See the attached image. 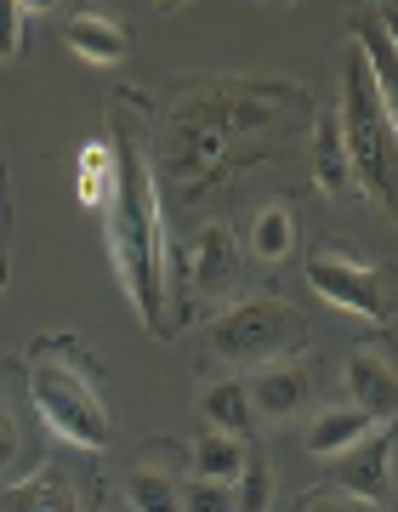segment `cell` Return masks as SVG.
<instances>
[{"mask_svg": "<svg viewBox=\"0 0 398 512\" xmlns=\"http://www.w3.org/2000/svg\"><path fill=\"white\" fill-rule=\"evenodd\" d=\"M313 92L290 74H217L188 80L160 126L154 177H171L182 200H199L239 165L285 154L296 131H313Z\"/></svg>", "mask_w": 398, "mask_h": 512, "instance_id": "obj_1", "label": "cell"}, {"mask_svg": "<svg viewBox=\"0 0 398 512\" xmlns=\"http://www.w3.org/2000/svg\"><path fill=\"white\" fill-rule=\"evenodd\" d=\"M114 200L103 211V239H109V262L120 274V291L137 308L154 336H165V205H160V177H154V154H148L131 131H114Z\"/></svg>", "mask_w": 398, "mask_h": 512, "instance_id": "obj_2", "label": "cell"}, {"mask_svg": "<svg viewBox=\"0 0 398 512\" xmlns=\"http://www.w3.org/2000/svg\"><path fill=\"white\" fill-rule=\"evenodd\" d=\"M29 399H35L46 433H57L63 444H74V450H109L114 416L103 404L97 376L74 359L69 336L29 348Z\"/></svg>", "mask_w": 398, "mask_h": 512, "instance_id": "obj_3", "label": "cell"}, {"mask_svg": "<svg viewBox=\"0 0 398 512\" xmlns=\"http://www.w3.org/2000/svg\"><path fill=\"white\" fill-rule=\"evenodd\" d=\"M336 131L347 143V165H353V188L364 200H376L387 217H398V143L393 126L381 114V97L370 86L364 52L347 46L342 57V103H336Z\"/></svg>", "mask_w": 398, "mask_h": 512, "instance_id": "obj_4", "label": "cell"}, {"mask_svg": "<svg viewBox=\"0 0 398 512\" xmlns=\"http://www.w3.org/2000/svg\"><path fill=\"white\" fill-rule=\"evenodd\" d=\"M302 348H308V319L279 296H245V302H234L228 313L211 319V353L228 359V365L273 370L290 365Z\"/></svg>", "mask_w": 398, "mask_h": 512, "instance_id": "obj_5", "label": "cell"}, {"mask_svg": "<svg viewBox=\"0 0 398 512\" xmlns=\"http://www.w3.org/2000/svg\"><path fill=\"white\" fill-rule=\"evenodd\" d=\"M308 285L347 319H387V268L353 251H313Z\"/></svg>", "mask_w": 398, "mask_h": 512, "instance_id": "obj_6", "label": "cell"}, {"mask_svg": "<svg viewBox=\"0 0 398 512\" xmlns=\"http://www.w3.org/2000/svg\"><path fill=\"white\" fill-rule=\"evenodd\" d=\"M393 461H398V439L393 427H376L364 444H353V450H342V456H330V484L353 501V507H376V501H387L393 495Z\"/></svg>", "mask_w": 398, "mask_h": 512, "instance_id": "obj_7", "label": "cell"}, {"mask_svg": "<svg viewBox=\"0 0 398 512\" xmlns=\"http://www.w3.org/2000/svg\"><path fill=\"white\" fill-rule=\"evenodd\" d=\"M347 393H353V410H364L376 427H393L398 421V370L381 348L347 353Z\"/></svg>", "mask_w": 398, "mask_h": 512, "instance_id": "obj_8", "label": "cell"}, {"mask_svg": "<svg viewBox=\"0 0 398 512\" xmlns=\"http://www.w3.org/2000/svg\"><path fill=\"white\" fill-rule=\"evenodd\" d=\"M239 279V239L228 222H205L194 234V245H188V291L199 296H222L234 291Z\"/></svg>", "mask_w": 398, "mask_h": 512, "instance_id": "obj_9", "label": "cell"}, {"mask_svg": "<svg viewBox=\"0 0 398 512\" xmlns=\"http://www.w3.org/2000/svg\"><path fill=\"white\" fill-rule=\"evenodd\" d=\"M353 46L364 52L370 86H376L381 114H387V126H393V143H398V46L387 40V29H381V18H376V12L353 23Z\"/></svg>", "mask_w": 398, "mask_h": 512, "instance_id": "obj_10", "label": "cell"}, {"mask_svg": "<svg viewBox=\"0 0 398 512\" xmlns=\"http://www.w3.org/2000/svg\"><path fill=\"white\" fill-rule=\"evenodd\" d=\"M0 512H80V495L63 467H35L29 478L0 490Z\"/></svg>", "mask_w": 398, "mask_h": 512, "instance_id": "obj_11", "label": "cell"}, {"mask_svg": "<svg viewBox=\"0 0 398 512\" xmlns=\"http://www.w3.org/2000/svg\"><path fill=\"white\" fill-rule=\"evenodd\" d=\"M308 370L302 365H273V370H256V382H245L251 393V410H262L268 421H290L302 404H308Z\"/></svg>", "mask_w": 398, "mask_h": 512, "instance_id": "obj_12", "label": "cell"}, {"mask_svg": "<svg viewBox=\"0 0 398 512\" xmlns=\"http://www.w3.org/2000/svg\"><path fill=\"white\" fill-rule=\"evenodd\" d=\"M308 154H313V183H319L325 200L353 194V165H347V143H342V131H336V114H319V120H313Z\"/></svg>", "mask_w": 398, "mask_h": 512, "instance_id": "obj_13", "label": "cell"}, {"mask_svg": "<svg viewBox=\"0 0 398 512\" xmlns=\"http://www.w3.org/2000/svg\"><path fill=\"white\" fill-rule=\"evenodd\" d=\"M376 433V421L364 416V410H353V404H336V410H319L313 416V427H308V450L319 461H330V456H342V450H353V444H364Z\"/></svg>", "mask_w": 398, "mask_h": 512, "instance_id": "obj_14", "label": "cell"}, {"mask_svg": "<svg viewBox=\"0 0 398 512\" xmlns=\"http://www.w3.org/2000/svg\"><path fill=\"white\" fill-rule=\"evenodd\" d=\"M63 40H69V52L74 57H86V63H126L131 52V40L120 35V23L109 18H97V12H80V18H69V29H63Z\"/></svg>", "mask_w": 398, "mask_h": 512, "instance_id": "obj_15", "label": "cell"}, {"mask_svg": "<svg viewBox=\"0 0 398 512\" xmlns=\"http://www.w3.org/2000/svg\"><path fill=\"white\" fill-rule=\"evenodd\" d=\"M74 177H80V205L91 211H109L114 200V177H120V160H114V137H97V143L80 148V160H74Z\"/></svg>", "mask_w": 398, "mask_h": 512, "instance_id": "obj_16", "label": "cell"}, {"mask_svg": "<svg viewBox=\"0 0 398 512\" xmlns=\"http://www.w3.org/2000/svg\"><path fill=\"white\" fill-rule=\"evenodd\" d=\"M245 461H251V444L234 439V433H205V439L194 444V478L222 484V490H234V484H239Z\"/></svg>", "mask_w": 398, "mask_h": 512, "instance_id": "obj_17", "label": "cell"}, {"mask_svg": "<svg viewBox=\"0 0 398 512\" xmlns=\"http://www.w3.org/2000/svg\"><path fill=\"white\" fill-rule=\"evenodd\" d=\"M199 416H205V427L211 433H234V439H245L251 433V393H245V382H211L205 393H199Z\"/></svg>", "mask_w": 398, "mask_h": 512, "instance_id": "obj_18", "label": "cell"}, {"mask_svg": "<svg viewBox=\"0 0 398 512\" xmlns=\"http://www.w3.org/2000/svg\"><path fill=\"white\" fill-rule=\"evenodd\" d=\"M296 251V211L290 205H262L251 222V256L262 268H279Z\"/></svg>", "mask_w": 398, "mask_h": 512, "instance_id": "obj_19", "label": "cell"}, {"mask_svg": "<svg viewBox=\"0 0 398 512\" xmlns=\"http://www.w3.org/2000/svg\"><path fill=\"white\" fill-rule=\"evenodd\" d=\"M131 512H177V478L160 467H137L131 473Z\"/></svg>", "mask_w": 398, "mask_h": 512, "instance_id": "obj_20", "label": "cell"}, {"mask_svg": "<svg viewBox=\"0 0 398 512\" xmlns=\"http://www.w3.org/2000/svg\"><path fill=\"white\" fill-rule=\"evenodd\" d=\"M268 507H273V467L251 450V461L234 484V512H268Z\"/></svg>", "mask_w": 398, "mask_h": 512, "instance_id": "obj_21", "label": "cell"}, {"mask_svg": "<svg viewBox=\"0 0 398 512\" xmlns=\"http://www.w3.org/2000/svg\"><path fill=\"white\" fill-rule=\"evenodd\" d=\"M177 512H234V490L188 478V484H177Z\"/></svg>", "mask_w": 398, "mask_h": 512, "instance_id": "obj_22", "label": "cell"}, {"mask_svg": "<svg viewBox=\"0 0 398 512\" xmlns=\"http://www.w3.org/2000/svg\"><path fill=\"white\" fill-rule=\"evenodd\" d=\"M23 23H29V6L0 0V63H12L23 52Z\"/></svg>", "mask_w": 398, "mask_h": 512, "instance_id": "obj_23", "label": "cell"}, {"mask_svg": "<svg viewBox=\"0 0 398 512\" xmlns=\"http://www.w3.org/2000/svg\"><path fill=\"white\" fill-rule=\"evenodd\" d=\"M18 450H23V433H18V416H12V404L0 399V473L18 461Z\"/></svg>", "mask_w": 398, "mask_h": 512, "instance_id": "obj_24", "label": "cell"}, {"mask_svg": "<svg viewBox=\"0 0 398 512\" xmlns=\"http://www.w3.org/2000/svg\"><path fill=\"white\" fill-rule=\"evenodd\" d=\"M296 512H359V507H353L347 495H308Z\"/></svg>", "mask_w": 398, "mask_h": 512, "instance_id": "obj_25", "label": "cell"}, {"mask_svg": "<svg viewBox=\"0 0 398 512\" xmlns=\"http://www.w3.org/2000/svg\"><path fill=\"white\" fill-rule=\"evenodd\" d=\"M393 484H398V461H393Z\"/></svg>", "mask_w": 398, "mask_h": 512, "instance_id": "obj_26", "label": "cell"}]
</instances>
